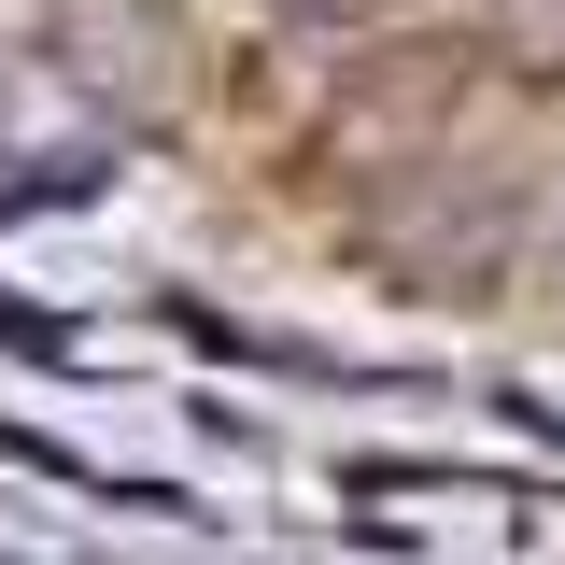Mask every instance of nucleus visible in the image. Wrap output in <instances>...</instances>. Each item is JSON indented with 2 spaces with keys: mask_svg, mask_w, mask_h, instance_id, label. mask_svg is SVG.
Wrapping results in <instances>:
<instances>
[{
  "mask_svg": "<svg viewBox=\"0 0 565 565\" xmlns=\"http://www.w3.org/2000/svg\"><path fill=\"white\" fill-rule=\"evenodd\" d=\"M43 57H57V85L99 99L114 128L184 114V85H199V43H184L170 0H57V14H43Z\"/></svg>",
  "mask_w": 565,
  "mask_h": 565,
  "instance_id": "1",
  "label": "nucleus"
},
{
  "mask_svg": "<svg viewBox=\"0 0 565 565\" xmlns=\"http://www.w3.org/2000/svg\"><path fill=\"white\" fill-rule=\"evenodd\" d=\"M481 43L523 71V85H565V0H494V14H481Z\"/></svg>",
  "mask_w": 565,
  "mask_h": 565,
  "instance_id": "2",
  "label": "nucleus"
},
{
  "mask_svg": "<svg viewBox=\"0 0 565 565\" xmlns=\"http://www.w3.org/2000/svg\"><path fill=\"white\" fill-rule=\"evenodd\" d=\"M269 14H297V29H382L396 0H269Z\"/></svg>",
  "mask_w": 565,
  "mask_h": 565,
  "instance_id": "3",
  "label": "nucleus"
}]
</instances>
